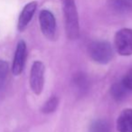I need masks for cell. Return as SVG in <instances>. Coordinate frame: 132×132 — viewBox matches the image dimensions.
<instances>
[{"label":"cell","mask_w":132,"mask_h":132,"mask_svg":"<svg viewBox=\"0 0 132 132\" xmlns=\"http://www.w3.org/2000/svg\"><path fill=\"white\" fill-rule=\"evenodd\" d=\"M8 63L4 60H0V90H2L6 85L8 75Z\"/></svg>","instance_id":"14"},{"label":"cell","mask_w":132,"mask_h":132,"mask_svg":"<svg viewBox=\"0 0 132 132\" xmlns=\"http://www.w3.org/2000/svg\"><path fill=\"white\" fill-rule=\"evenodd\" d=\"M64 15V24L67 37L71 40H75L79 37L80 26L79 16L76 8L75 0H61Z\"/></svg>","instance_id":"1"},{"label":"cell","mask_w":132,"mask_h":132,"mask_svg":"<svg viewBox=\"0 0 132 132\" xmlns=\"http://www.w3.org/2000/svg\"><path fill=\"white\" fill-rule=\"evenodd\" d=\"M110 6L117 13H127L130 10L132 5L129 0H111Z\"/></svg>","instance_id":"11"},{"label":"cell","mask_w":132,"mask_h":132,"mask_svg":"<svg viewBox=\"0 0 132 132\" xmlns=\"http://www.w3.org/2000/svg\"><path fill=\"white\" fill-rule=\"evenodd\" d=\"M41 31L49 40H54L56 35V20L53 14L49 10H42L39 14Z\"/></svg>","instance_id":"5"},{"label":"cell","mask_w":132,"mask_h":132,"mask_svg":"<svg viewBox=\"0 0 132 132\" xmlns=\"http://www.w3.org/2000/svg\"><path fill=\"white\" fill-rule=\"evenodd\" d=\"M36 8L37 2H35V1L28 3L23 8L22 12H21L20 15H19L18 23H17V28H18V30L20 32H23L27 27L30 21L32 20L34 15H35V11H36Z\"/></svg>","instance_id":"7"},{"label":"cell","mask_w":132,"mask_h":132,"mask_svg":"<svg viewBox=\"0 0 132 132\" xmlns=\"http://www.w3.org/2000/svg\"><path fill=\"white\" fill-rule=\"evenodd\" d=\"M58 104H59L58 98L55 97V96H52V97L44 104V106H43V108H42V112H44V113H45V114L52 113V112H53L56 110Z\"/></svg>","instance_id":"13"},{"label":"cell","mask_w":132,"mask_h":132,"mask_svg":"<svg viewBox=\"0 0 132 132\" xmlns=\"http://www.w3.org/2000/svg\"><path fill=\"white\" fill-rule=\"evenodd\" d=\"M89 55L95 62L107 64L113 57V50L110 43L106 41H97L89 45Z\"/></svg>","instance_id":"2"},{"label":"cell","mask_w":132,"mask_h":132,"mask_svg":"<svg viewBox=\"0 0 132 132\" xmlns=\"http://www.w3.org/2000/svg\"><path fill=\"white\" fill-rule=\"evenodd\" d=\"M117 53L122 56L132 55V29L123 28L118 31L114 38Z\"/></svg>","instance_id":"3"},{"label":"cell","mask_w":132,"mask_h":132,"mask_svg":"<svg viewBox=\"0 0 132 132\" xmlns=\"http://www.w3.org/2000/svg\"><path fill=\"white\" fill-rule=\"evenodd\" d=\"M26 57H27L26 44L24 43V41H19L16 45L13 65H12V72L14 75L18 76L23 72L24 65H26Z\"/></svg>","instance_id":"6"},{"label":"cell","mask_w":132,"mask_h":132,"mask_svg":"<svg viewBox=\"0 0 132 132\" xmlns=\"http://www.w3.org/2000/svg\"><path fill=\"white\" fill-rule=\"evenodd\" d=\"M122 81L124 82V84L128 87V90H129L130 92H132V68H130L129 70L126 72Z\"/></svg>","instance_id":"15"},{"label":"cell","mask_w":132,"mask_h":132,"mask_svg":"<svg viewBox=\"0 0 132 132\" xmlns=\"http://www.w3.org/2000/svg\"><path fill=\"white\" fill-rule=\"evenodd\" d=\"M90 132H110V124L105 119H97L90 126Z\"/></svg>","instance_id":"12"},{"label":"cell","mask_w":132,"mask_h":132,"mask_svg":"<svg viewBox=\"0 0 132 132\" xmlns=\"http://www.w3.org/2000/svg\"><path fill=\"white\" fill-rule=\"evenodd\" d=\"M119 132H132V109L122 110L117 119Z\"/></svg>","instance_id":"8"},{"label":"cell","mask_w":132,"mask_h":132,"mask_svg":"<svg viewBox=\"0 0 132 132\" xmlns=\"http://www.w3.org/2000/svg\"><path fill=\"white\" fill-rule=\"evenodd\" d=\"M29 82L34 93L41 94L44 85V65L40 61H35L32 65Z\"/></svg>","instance_id":"4"},{"label":"cell","mask_w":132,"mask_h":132,"mask_svg":"<svg viewBox=\"0 0 132 132\" xmlns=\"http://www.w3.org/2000/svg\"><path fill=\"white\" fill-rule=\"evenodd\" d=\"M130 92H131L128 90V87L124 84L122 81L115 82L110 88V93H111L112 98L119 101L126 99Z\"/></svg>","instance_id":"9"},{"label":"cell","mask_w":132,"mask_h":132,"mask_svg":"<svg viewBox=\"0 0 132 132\" xmlns=\"http://www.w3.org/2000/svg\"><path fill=\"white\" fill-rule=\"evenodd\" d=\"M72 82L74 84V87L81 93H83L86 90H88L89 80L88 77L86 76V74H84L83 72H78V73L74 74Z\"/></svg>","instance_id":"10"}]
</instances>
